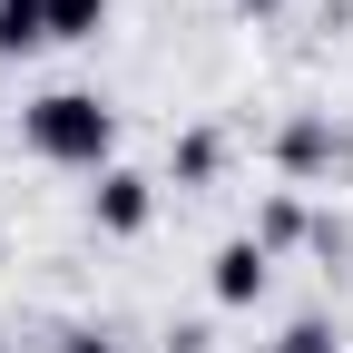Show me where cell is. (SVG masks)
Segmentation results:
<instances>
[{
    "mask_svg": "<svg viewBox=\"0 0 353 353\" xmlns=\"http://www.w3.org/2000/svg\"><path fill=\"white\" fill-rule=\"evenodd\" d=\"M108 30V0H50V39H99Z\"/></svg>",
    "mask_w": 353,
    "mask_h": 353,
    "instance_id": "8",
    "label": "cell"
},
{
    "mask_svg": "<svg viewBox=\"0 0 353 353\" xmlns=\"http://www.w3.org/2000/svg\"><path fill=\"white\" fill-rule=\"evenodd\" d=\"M275 353H343V343H334V324H324V314H304V324H285V343H275Z\"/></svg>",
    "mask_w": 353,
    "mask_h": 353,
    "instance_id": "9",
    "label": "cell"
},
{
    "mask_svg": "<svg viewBox=\"0 0 353 353\" xmlns=\"http://www.w3.org/2000/svg\"><path fill=\"white\" fill-rule=\"evenodd\" d=\"M20 138H30V157L99 176V167H118V108L99 99V88H50V99L20 108Z\"/></svg>",
    "mask_w": 353,
    "mask_h": 353,
    "instance_id": "1",
    "label": "cell"
},
{
    "mask_svg": "<svg viewBox=\"0 0 353 353\" xmlns=\"http://www.w3.org/2000/svg\"><path fill=\"white\" fill-rule=\"evenodd\" d=\"M265 285H275V255H265L255 236H226V245H216V265H206V294L226 304V314H245Z\"/></svg>",
    "mask_w": 353,
    "mask_h": 353,
    "instance_id": "4",
    "label": "cell"
},
{
    "mask_svg": "<svg viewBox=\"0 0 353 353\" xmlns=\"http://www.w3.org/2000/svg\"><path fill=\"white\" fill-rule=\"evenodd\" d=\"M255 353H275V343H255Z\"/></svg>",
    "mask_w": 353,
    "mask_h": 353,
    "instance_id": "12",
    "label": "cell"
},
{
    "mask_svg": "<svg viewBox=\"0 0 353 353\" xmlns=\"http://www.w3.org/2000/svg\"><path fill=\"white\" fill-rule=\"evenodd\" d=\"M88 216H99V236H148V216H157V176H148V167H99Z\"/></svg>",
    "mask_w": 353,
    "mask_h": 353,
    "instance_id": "3",
    "label": "cell"
},
{
    "mask_svg": "<svg viewBox=\"0 0 353 353\" xmlns=\"http://www.w3.org/2000/svg\"><path fill=\"white\" fill-rule=\"evenodd\" d=\"M275 167L294 176V187H324V176H343V167H353V128H343V118H324V108H294V118L275 128Z\"/></svg>",
    "mask_w": 353,
    "mask_h": 353,
    "instance_id": "2",
    "label": "cell"
},
{
    "mask_svg": "<svg viewBox=\"0 0 353 353\" xmlns=\"http://www.w3.org/2000/svg\"><path fill=\"white\" fill-rule=\"evenodd\" d=\"M216 167H226V138H216V128H176V148H167L176 187H216Z\"/></svg>",
    "mask_w": 353,
    "mask_h": 353,
    "instance_id": "5",
    "label": "cell"
},
{
    "mask_svg": "<svg viewBox=\"0 0 353 353\" xmlns=\"http://www.w3.org/2000/svg\"><path fill=\"white\" fill-rule=\"evenodd\" d=\"M304 236H314V216H304L294 187H275V196L255 206V245H265V255H285V245H304Z\"/></svg>",
    "mask_w": 353,
    "mask_h": 353,
    "instance_id": "6",
    "label": "cell"
},
{
    "mask_svg": "<svg viewBox=\"0 0 353 353\" xmlns=\"http://www.w3.org/2000/svg\"><path fill=\"white\" fill-rule=\"evenodd\" d=\"M59 353H118V343H108V334H88V324H79V334H59Z\"/></svg>",
    "mask_w": 353,
    "mask_h": 353,
    "instance_id": "10",
    "label": "cell"
},
{
    "mask_svg": "<svg viewBox=\"0 0 353 353\" xmlns=\"http://www.w3.org/2000/svg\"><path fill=\"white\" fill-rule=\"evenodd\" d=\"M245 10H275V0H245Z\"/></svg>",
    "mask_w": 353,
    "mask_h": 353,
    "instance_id": "11",
    "label": "cell"
},
{
    "mask_svg": "<svg viewBox=\"0 0 353 353\" xmlns=\"http://www.w3.org/2000/svg\"><path fill=\"white\" fill-rule=\"evenodd\" d=\"M50 50V0H0V59Z\"/></svg>",
    "mask_w": 353,
    "mask_h": 353,
    "instance_id": "7",
    "label": "cell"
}]
</instances>
